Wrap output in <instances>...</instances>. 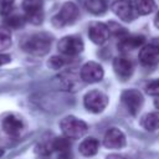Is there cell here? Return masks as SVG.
I'll return each instance as SVG.
<instances>
[{
  "mask_svg": "<svg viewBox=\"0 0 159 159\" xmlns=\"http://www.w3.org/2000/svg\"><path fill=\"white\" fill-rule=\"evenodd\" d=\"M98 148H99V142L96 138L89 137L80 144V153L84 157H92L98 152Z\"/></svg>",
  "mask_w": 159,
  "mask_h": 159,
  "instance_id": "obj_17",
  "label": "cell"
},
{
  "mask_svg": "<svg viewBox=\"0 0 159 159\" xmlns=\"http://www.w3.org/2000/svg\"><path fill=\"white\" fill-rule=\"evenodd\" d=\"M25 21H26V17L25 16H21V15H9L5 17V24L6 26L9 27H12V29H20L25 25Z\"/></svg>",
  "mask_w": 159,
  "mask_h": 159,
  "instance_id": "obj_21",
  "label": "cell"
},
{
  "mask_svg": "<svg viewBox=\"0 0 159 159\" xmlns=\"http://www.w3.org/2000/svg\"><path fill=\"white\" fill-rule=\"evenodd\" d=\"M139 61L143 66L152 67L159 63V47L155 43L145 45L139 51Z\"/></svg>",
  "mask_w": 159,
  "mask_h": 159,
  "instance_id": "obj_13",
  "label": "cell"
},
{
  "mask_svg": "<svg viewBox=\"0 0 159 159\" xmlns=\"http://www.w3.org/2000/svg\"><path fill=\"white\" fill-rule=\"evenodd\" d=\"M103 144L109 149H120L125 145V135L118 128H111L106 132Z\"/></svg>",
  "mask_w": 159,
  "mask_h": 159,
  "instance_id": "obj_12",
  "label": "cell"
},
{
  "mask_svg": "<svg viewBox=\"0 0 159 159\" xmlns=\"http://www.w3.org/2000/svg\"><path fill=\"white\" fill-rule=\"evenodd\" d=\"M51 43H52V39L48 34L39 32L26 36L21 41V48L30 55L43 56L50 51Z\"/></svg>",
  "mask_w": 159,
  "mask_h": 159,
  "instance_id": "obj_1",
  "label": "cell"
},
{
  "mask_svg": "<svg viewBox=\"0 0 159 159\" xmlns=\"http://www.w3.org/2000/svg\"><path fill=\"white\" fill-rule=\"evenodd\" d=\"M108 27H109V32H111V34H114V35L119 36L120 39L127 35V30L123 29V27H120L119 25H117V24H114V22H111V25H109Z\"/></svg>",
  "mask_w": 159,
  "mask_h": 159,
  "instance_id": "obj_27",
  "label": "cell"
},
{
  "mask_svg": "<svg viewBox=\"0 0 159 159\" xmlns=\"http://www.w3.org/2000/svg\"><path fill=\"white\" fill-rule=\"evenodd\" d=\"M2 155H4V150H2V149H0V158H1Z\"/></svg>",
  "mask_w": 159,
  "mask_h": 159,
  "instance_id": "obj_32",
  "label": "cell"
},
{
  "mask_svg": "<svg viewBox=\"0 0 159 159\" xmlns=\"http://www.w3.org/2000/svg\"><path fill=\"white\" fill-rule=\"evenodd\" d=\"M144 37L140 35H130V36H124L120 39L119 43H118V48L122 52H129L133 51L135 48H138L139 46H142L144 43Z\"/></svg>",
  "mask_w": 159,
  "mask_h": 159,
  "instance_id": "obj_16",
  "label": "cell"
},
{
  "mask_svg": "<svg viewBox=\"0 0 159 159\" xmlns=\"http://www.w3.org/2000/svg\"><path fill=\"white\" fill-rule=\"evenodd\" d=\"M134 7L137 14L139 15H148L150 14L155 7L154 0H134Z\"/></svg>",
  "mask_w": 159,
  "mask_h": 159,
  "instance_id": "obj_20",
  "label": "cell"
},
{
  "mask_svg": "<svg viewBox=\"0 0 159 159\" xmlns=\"http://www.w3.org/2000/svg\"><path fill=\"white\" fill-rule=\"evenodd\" d=\"M80 78L73 73V72H62L60 76L56 77V83L58 86V88H61L62 91H76V88L80 84Z\"/></svg>",
  "mask_w": 159,
  "mask_h": 159,
  "instance_id": "obj_15",
  "label": "cell"
},
{
  "mask_svg": "<svg viewBox=\"0 0 159 159\" xmlns=\"http://www.w3.org/2000/svg\"><path fill=\"white\" fill-rule=\"evenodd\" d=\"M84 107L92 112V113H99L102 112L107 104H108V97L106 93H103L99 89H92L86 93L83 98Z\"/></svg>",
  "mask_w": 159,
  "mask_h": 159,
  "instance_id": "obj_5",
  "label": "cell"
},
{
  "mask_svg": "<svg viewBox=\"0 0 159 159\" xmlns=\"http://www.w3.org/2000/svg\"><path fill=\"white\" fill-rule=\"evenodd\" d=\"M70 147H71L70 140H68V138H66V137L56 138V139L52 142V144H51V148L55 149V150H57V152H60V153H66V152H68Z\"/></svg>",
  "mask_w": 159,
  "mask_h": 159,
  "instance_id": "obj_22",
  "label": "cell"
},
{
  "mask_svg": "<svg viewBox=\"0 0 159 159\" xmlns=\"http://www.w3.org/2000/svg\"><path fill=\"white\" fill-rule=\"evenodd\" d=\"M147 92L150 96H158L159 97V78H155L147 84Z\"/></svg>",
  "mask_w": 159,
  "mask_h": 159,
  "instance_id": "obj_26",
  "label": "cell"
},
{
  "mask_svg": "<svg viewBox=\"0 0 159 159\" xmlns=\"http://www.w3.org/2000/svg\"><path fill=\"white\" fill-rule=\"evenodd\" d=\"M112 10L120 20L125 22H130L137 16L135 7L130 0H116L112 4Z\"/></svg>",
  "mask_w": 159,
  "mask_h": 159,
  "instance_id": "obj_9",
  "label": "cell"
},
{
  "mask_svg": "<svg viewBox=\"0 0 159 159\" xmlns=\"http://www.w3.org/2000/svg\"><path fill=\"white\" fill-rule=\"evenodd\" d=\"M11 61L10 56L9 55H5V53H0V66L5 65V63H9Z\"/></svg>",
  "mask_w": 159,
  "mask_h": 159,
  "instance_id": "obj_28",
  "label": "cell"
},
{
  "mask_svg": "<svg viewBox=\"0 0 159 159\" xmlns=\"http://www.w3.org/2000/svg\"><path fill=\"white\" fill-rule=\"evenodd\" d=\"M65 63H66V61H65V58L62 56H52L48 60L47 66L50 68H52V70H60V68H62L65 66Z\"/></svg>",
  "mask_w": 159,
  "mask_h": 159,
  "instance_id": "obj_25",
  "label": "cell"
},
{
  "mask_svg": "<svg viewBox=\"0 0 159 159\" xmlns=\"http://www.w3.org/2000/svg\"><path fill=\"white\" fill-rule=\"evenodd\" d=\"M84 7L91 14L101 15L107 10V2L106 0H84Z\"/></svg>",
  "mask_w": 159,
  "mask_h": 159,
  "instance_id": "obj_19",
  "label": "cell"
},
{
  "mask_svg": "<svg viewBox=\"0 0 159 159\" xmlns=\"http://www.w3.org/2000/svg\"><path fill=\"white\" fill-rule=\"evenodd\" d=\"M103 68L99 63L97 62H93V61H89L87 63H84L81 68V80L87 82V83H94V82H98L103 78Z\"/></svg>",
  "mask_w": 159,
  "mask_h": 159,
  "instance_id": "obj_10",
  "label": "cell"
},
{
  "mask_svg": "<svg viewBox=\"0 0 159 159\" xmlns=\"http://www.w3.org/2000/svg\"><path fill=\"white\" fill-rule=\"evenodd\" d=\"M106 159H125V157L122 154H109Z\"/></svg>",
  "mask_w": 159,
  "mask_h": 159,
  "instance_id": "obj_29",
  "label": "cell"
},
{
  "mask_svg": "<svg viewBox=\"0 0 159 159\" xmlns=\"http://www.w3.org/2000/svg\"><path fill=\"white\" fill-rule=\"evenodd\" d=\"M58 51L65 56H76L83 51V41L80 36H65L60 40L57 45Z\"/></svg>",
  "mask_w": 159,
  "mask_h": 159,
  "instance_id": "obj_6",
  "label": "cell"
},
{
  "mask_svg": "<svg viewBox=\"0 0 159 159\" xmlns=\"http://www.w3.org/2000/svg\"><path fill=\"white\" fill-rule=\"evenodd\" d=\"M11 45V35L7 29L0 27V51L9 48Z\"/></svg>",
  "mask_w": 159,
  "mask_h": 159,
  "instance_id": "obj_23",
  "label": "cell"
},
{
  "mask_svg": "<svg viewBox=\"0 0 159 159\" xmlns=\"http://www.w3.org/2000/svg\"><path fill=\"white\" fill-rule=\"evenodd\" d=\"M120 99H122L124 107L127 108V111L132 116H137L138 114V112L140 111V108L143 106V102H144L143 94L138 89H134V88L125 89L122 93Z\"/></svg>",
  "mask_w": 159,
  "mask_h": 159,
  "instance_id": "obj_7",
  "label": "cell"
},
{
  "mask_svg": "<svg viewBox=\"0 0 159 159\" xmlns=\"http://www.w3.org/2000/svg\"><path fill=\"white\" fill-rule=\"evenodd\" d=\"M15 0H0V15L1 16H9L10 12L14 9Z\"/></svg>",
  "mask_w": 159,
  "mask_h": 159,
  "instance_id": "obj_24",
  "label": "cell"
},
{
  "mask_svg": "<svg viewBox=\"0 0 159 159\" xmlns=\"http://www.w3.org/2000/svg\"><path fill=\"white\" fill-rule=\"evenodd\" d=\"M142 125L144 129L149 132H154L159 129V112H152L145 114L142 118Z\"/></svg>",
  "mask_w": 159,
  "mask_h": 159,
  "instance_id": "obj_18",
  "label": "cell"
},
{
  "mask_svg": "<svg viewBox=\"0 0 159 159\" xmlns=\"http://www.w3.org/2000/svg\"><path fill=\"white\" fill-rule=\"evenodd\" d=\"M22 9L25 11V17L29 22L34 25H40L42 22V0H22Z\"/></svg>",
  "mask_w": 159,
  "mask_h": 159,
  "instance_id": "obj_8",
  "label": "cell"
},
{
  "mask_svg": "<svg viewBox=\"0 0 159 159\" xmlns=\"http://www.w3.org/2000/svg\"><path fill=\"white\" fill-rule=\"evenodd\" d=\"M113 70L120 80L125 81L133 75L134 67L132 61L128 60L127 57H116L113 61Z\"/></svg>",
  "mask_w": 159,
  "mask_h": 159,
  "instance_id": "obj_14",
  "label": "cell"
},
{
  "mask_svg": "<svg viewBox=\"0 0 159 159\" xmlns=\"http://www.w3.org/2000/svg\"><path fill=\"white\" fill-rule=\"evenodd\" d=\"M109 27L103 22H92L88 27V36L97 45H103L109 39Z\"/></svg>",
  "mask_w": 159,
  "mask_h": 159,
  "instance_id": "obj_11",
  "label": "cell"
},
{
  "mask_svg": "<svg viewBox=\"0 0 159 159\" xmlns=\"http://www.w3.org/2000/svg\"><path fill=\"white\" fill-rule=\"evenodd\" d=\"M154 24H155V26L159 29V11H158V14H157V16H155V19H154Z\"/></svg>",
  "mask_w": 159,
  "mask_h": 159,
  "instance_id": "obj_30",
  "label": "cell"
},
{
  "mask_svg": "<svg viewBox=\"0 0 159 159\" xmlns=\"http://www.w3.org/2000/svg\"><path fill=\"white\" fill-rule=\"evenodd\" d=\"M78 17V7L75 2L67 1L62 5L60 11L52 17V25L55 27H63L73 24Z\"/></svg>",
  "mask_w": 159,
  "mask_h": 159,
  "instance_id": "obj_3",
  "label": "cell"
},
{
  "mask_svg": "<svg viewBox=\"0 0 159 159\" xmlns=\"http://www.w3.org/2000/svg\"><path fill=\"white\" fill-rule=\"evenodd\" d=\"M60 127H61L63 135L68 139H80L81 137H83L86 134V132L88 129L87 124L82 119H78L73 116L65 117L61 120Z\"/></svg>",
  "mask_w": 159,
  "mask_h": 159,
  "instance_id": "obj_2",
  "label": "cell"
},
{
  "mask_svg": "<svg viewBox=\"0 0 159 159\" xmlns=\"http://www.w3.org/2000/svg\"><path fill=\"white\" fill-rule=\"evenodd\" d=\"M154 104H155V107H157V108L159 109V97H158V98H157V99L154 101Z\"/></svg>",
  "mask_w": 159,
  "mask_h": 159,
  "instance_id": "obj_31",
  "label": "cell"
},
{
  "mask_svg": "<svg viewBox=\"0 0 159 159\" xmlns=\"http://www.w3.org/2000/svg\"><path fill=\"white\" fill-rule=\"evenodd\" d=\"M1 129L6 135L16 138L25 130V122L21 116L16 113H9L1 120Z\"/></svg>",
  "mask_w": 159,
  "mask_h": 159,
  "instance_id": "obj_4",
  "label": "cell"
}]
</instances>
